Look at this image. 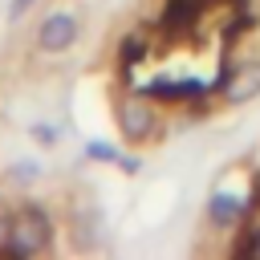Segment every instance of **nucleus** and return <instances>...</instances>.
Here are the masks:
<instances>
[{"mask_svg": "<svg viewBox=\"0 0 260 260\" xmlns=\"http://www.w3.org/2000/svg\"><path fill=\"white\" fill-rule=\"evenodd\" d=\"M53 215L37 203H24V207H12V228H8V244H4V256H41L53 248Z\"/></svg>", "mask_w": 260, "mask_h": 260, "instance_id": "obj_1", "label": "nucleus"}, {"mask_svg": "<svg viewBox=\"0 0 260 260\" xmlns=\"http://www.w3.org/2000/svg\"><path fill=\"white\" fill-rule=\"evenodd\" d=\"M114 118H118V130L126 142H154L162 122H158V110L150 102V93L134 89V93H122L118 106H114Z\"/></svg>", "mask_w": 260, "mask_h": 260, "instance_id": "obj_2", "label": "nucleus"}, {"mask_svg": "<svg viewBox=\"0 0 260 260\" xmlns=\"http://www.w3.org/2000/svg\"><path fill=\"white\" fill-rule=\"evenodd\" d=\"M248 211H252V195L248 191L215 187L207 195V223L219 228V232H240V223L248 219Z\"/></svg>", "mask_w": 260, "mask_h": 260, "instance_id": "obj_3", "label": "nucleus"}, {"mask_svg": "<svg viewBox=\"0 0 260 260\" xmlns=\"http://www.w3.org/2000/svg\"><path fill=\"white\" fill-rule=\"evenodd\" d=\"M219 98L228 106H244V102H256L260 98V57H248V61H232L223 69V81H219Z\"/></svg>", "mask_w": 260, "mask_h": 260, "instance_id": "obj_4", "label": "nucleus"}, {"mask_svg": "<svg viewBox=\"0 0 260 260\" xmlns=\"http://www.w3.org/2000/svg\"><path fill=\"white\" fill-rule=\"evenodd\" d=\"M77 37H81V20L73 12H49L37 24V45L45 53H65V49L77 45Z\"/></svg>", "mask_w": 260, "mask_h": 260, "instance_id": "obj_5", "label": "nucleus"}, {"mask_svg": "<svg viewBox=\"0 0 260 260\" xmlns=\"http://www.w3.org/2000/svg\"><path fill=\"white\" fill-rule=\"evenodd\" d=\"M81 154H85L89 162H110V167H118V171H126V175H138V171H142V158H138V154H126V150H118L114 142H102V138H89V142L81 146Z\"/></svg>", "mask_w": 260, "mask_h": 260, "instance_id": "obj_6", "label": "nucleus"}, {"mask_svg": "<svg viewBox=\"0 0 260 260\" xmlns=\"http://www.w3.org/2000/svg\"><path fill=\"white\" fill-rule=\"evenodd\" d=\"M28 134H32V142H37V146H49V150L61 142V126H57V122H32V126H28Z\"/></svg>", "mask_w": 260, "mask_h": 260, "instance_id": "obj_7", "label": "nucleus"}, {"mask_svg": "<svg viewBox=\"0 0 260 260\" xmlns=\"http://www.w3.org/2000/svg\"><path fill=\"white\" fill-rule=\"evenodd\" d=\"M37 175H41V167H37L32 158H20V162H16L12 171H8V179H12V183H32Z\"/></svg>", "mask_w": 260, "mask_h": 260, "instance_id": "obj_8", "label": "nucleus"}, {"mask_svg": "<svg viewBox=\"0 0 260 260\" xmlns=\"http://www.w3.org/2000/svg\"><path fill=\"white\" fill-rule=\"evenodd\" d=\"M8 228H12V207L0 199V252H4V244H8Z\"/></svg>", "mask_w": 260, "mask_h": 260, "instance_id": "obj_9", "label": "nucleus"}, {"mask_svg": "<svg viewBox=\"0 0 260 260\" xmlns=\"http://www.w3.org/2000/svg\"><path fill=\"white\" fill-rule=\"evenodd\" d=\"M32 4H37V0H8V20H20Z\"/></svg>", "mask_w": 260, "mask_h": 260, "instance_id": "obj_10", "label": "nucleus"}]
</instances>
